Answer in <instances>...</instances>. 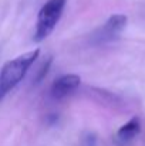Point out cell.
I'll return each instance as SVG.
<instances>
[{
    "label": "cell",
    "mask_w": 145,
    "mask_h": 146,
    "mask_svg": "<svg viewBox=\"0 0 145 146\" xmlns=\"http://www.w3.org/2000/svg\"><path fill=\"white\" fill-rule=\"evenodd\" d=\"M40 50L24 52L10 61H7L0 71V101L6 97L27 74L29 68L33 65L36 58H39Z\"/></svg>",
    "instance_id": "1"
},
{
    "label": "cell",
    "mask_w": 145,
    "mask_h": 146,
    "mask_svg": "<svg viewBox=\"0 0 145 146\" xmlns=\"http://www.w3.org/2000/svg\"><path fill=\"white\" fill-rule=\"evenodd\" d=\"M67 0H47L39 11L37 16V26L34 33V41L40 43L46 40L55 29L57 23L60 21Z\"/></svg>",
    "instance_id": "2"
},
{
    "label": "cell",
    "mask_w": 145,
    "mask_h": 146,
    "mask_svg": "<svg viewBox=\"0 0 145 146\" xmlns=\"http://www.w3.org/2000/svg\"><path fill=\"white\" fill-rule=\"evenodd\" d=\"M81 84V78L77 74H65L57 78L51 85V97L54 99H61L76 91Z\"/></svg>",
    "instance_id": "3"
},
{
    "label": "cell",
    "mask_w": 145,
    "mask_h": 146,
    "mask_svg": "<svg viewBox=\"0 0 145 146\" xmlns=\"http://www.w3.org/2000/svg\"><path fill=\"white\" fill-rule=\"evenodd\" d=\"M127 26V16L124 14H114L111 16L107 23L101 27L100 33H98V41L104 43V41H110L114 37H117Z\"/></svg>",
    "instance_id": "4"
},
{
    "label": "cell",
    "mask_w": 145,
    "mask_h": 146,
    "mask_svg": "<svg viewBox=\"0 0 145 146\" xmlns=\"http://www.w3.org/2000/svg\"><path fill=\"white\" fill-rule=\"evenodd\" d=\"M140 131H141V122H140V118L135 116L117 131V139L120 143H128L140 133Z\"/></svg>",
    "instance_id": "5"
},
{
    "label": "cell",
    "mask_w": 145,
    "mask_h": 146,
    "mask_svg": "<svg viewBox=\"0 0 145 146\" xmlns=\"http://www.w3.org/2000/svg\"><path fill=\"white\" fill-rule=\"evenodd\" d=\"M50 64H51V58H48L47 62H44V64L41 65V68H40V71H39V74H37L36 82H40V81L44 78V75L47 74V71H48V67H50Z\"/></svg>",
    "instance_id": "6"
}]
</instances>
